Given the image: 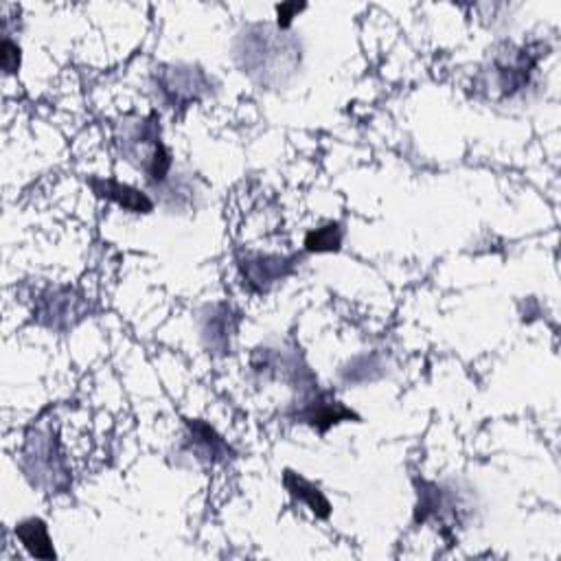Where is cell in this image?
Instances as JSON below:
<instances>
[{"instance_id":"1","label":"cell","mask_w":561,"mask_h":561,"mask_svg":"<svg viewBox=\"0 0 561 561\" xmlns=\"http://www.w3.org/2000/svg\"><path fill=\"white\" fill-rule=\"evenodd\" d=\"M23 467L27 478L45 489H64L69 482L67 461L60 452V441L51 432H36L27 439Z\"/></svg>"},{"instance_id":"2","label":"cell","mask_w":561,"mask_h":561,"mask_svg":"<svg viewBox=\"0 0 561 561\" xmlns=\"http://www.w3.org/2000/svg\"><path fill=\"white\" fill-rule=\"evenodd\" d=\"M301 256H272V254H246L239 259V270L243 286L252 293H270L276 284L284 280L297 270Z\"/></svg>"},{"instance_id":"3","label":"cell","mask_w":561,"mask_h":561,"mask_svg":"<svg viewBox=\"0 0 561 561\" xmlns=\"http://www.w3.org/2000/svg\"><path fill=\"white\" fill-rule=\"evenodd\" d=\"M34 317L40 325L64 332L86 319V303L84 299H75L73 290H53L40 297Z\"/></svg>"},{"instance_id":"4","label":"cell","mask_w":561,"mask_h":561,"mask_svg":"<svg viewBox=\"0 0 561 561\" xmlns=\"http://www.w3.org/2000/svg\"><path fill=\"white\" fill-rule=\"evenodd\" d=\"M295 419L299 423H308L314 430H319L321 434H325L330 428L343 423V421H360V417L347 408L343 402L334 399L330 393L323 391H312L299 406V410L295 413Z\"/></svg>"},{"instance_id":"5","label":"cell","mask_w":561,"mask_h":561,"mask_svg":"<svg viewBox=\"0 0 561 561\" xmlns=\"http://www.w3.org/2000/svg\"><path fill=\"white\" fill-rule=\"evenodd\" d=\"M539 56L533 58L528 49L511 51L509 56H500L491 64L493 86L502 97H513L530 84L533 69L537 67Z\"/></svg>"},{"instance_id":"6","label":"cell","mask_w":561,"mask_h":561,"mask_svg":"<svg viewBox=\"0 0 561 561\" xmlns=\"http://www.w3.org/2000/svg\"><path fill=\"white\" fill-rule=\"evenodd\" d=\"M237 325H239V314L230 306L217 303L206 308V312L200 319V338L208 349V354L213 356L230 354Z\"/></svg>"},{"instance_id":"7","label":"cell","mask_w":561,"mask_h":561,"mask_svg":"<svg viewBox=\"0 0 561 561\" xmlns=\"http://www.w3.org/2000/svg\"><path fill=\"white\" fill-rule=\"evenodd\" d=\"M206 88H208L206 75L193 67H171L158 73V91L169 106L198 102L202 91Z\"/></svg>"},{"instance_id":"8","label":"cell","mask_w":561,"mask_h":561,"mask_svg":"<svg viewBox=\"0 0 561 561\" xmlns=\"http://www.w3.org/2000/svg\"><path fill=\"white\" fill-rule=\"evenodd\" d=\"M88 187L93 189V193L102 200L115 202L117 206H121L128 213H136V215H150L154 211V200L130 184L110 180V178H88Z\"/></svg>"},{"instance_id":"9","label":"cell","mask_w":561,"mask_h":561,"mask_svg":"<svg viewBox=\"0 0 561 561\" xmlns=\"http://www.w3.org/2000/svg\"><path fill=\"white\" fill-rule=\"evenodd\" d=\"M187 426H189V443L195 458L206 463H222L228 458L230 447L208 423L200 419H191L187 421Z\"/></svg>"},{"instance_id":"10","label":"cell","mask_w":561,"mask_h":561,"mask_svg":"<svg viewBox=\"0 0 561 561\" xmlns=\"http://www.w3.org/2000/svg\"><path fill=\"white\" fill-rule=\"evenodd\" d=\"M284 487L290 491V496L299 502H303L317 517L327 520L332 515V502L327 500V496L321 491V487H317L312 480H308L306 476L286 469L284 472Z\"/></svg>"},{"instance_id":"11","label":"cell","mask_w":561,"mask_h":561,"mask_svg":"<svg viewBox=\"0 0 561 561\" xmlns=\"http://www.w3.org/2000/svg\"><path fill=\"white\" fill-rule=\"evenodd\" d=\"M16 537L25 546V550L36 559H56L58 552L53 548V539L49 535V526L43 517H27L16 524Z\"/></svg>"},{"instance_id":"12","label":"cell","mask_w":561,"mask_h":561,"mask_svg":"<svg viewBox=\"0 0 561 561\" xmlns=\"http://www.w3.org/2000/svg\"><path fill=\"white\" fill-rule=\"evenodd\" d=\"M345 239V228L341 222H327L321 228H314L306 235V252H338L343 248Z\"/></svg>"},{"instance_id":"13","label":"cell","mask_w":561,"mask_h":561,"mask_svg":"<svg viewBox=\"0 0 561 561\" xmlns=\"http://www.w3.org/2000/svg\"><path fill=\"white\" fill-rule=\"evenodd\" d=\"M0 62H3L5 75L19 73L21 62H23V53H21V47L14 40H10V38L3 40V53H0Z\"/></svg>"},{"instance_id":"14","label":"cell","mask_w":561,"mask_h":561,"mask_svg":"<svg viewBox=\"0 0 561 561\" xmlns=\"http://www.w3.org/2000/svg\"><path fill=\"white\" fill-rule=\"evenodd\" d=\"M303 10H306V5H299V3H284V5H278V8H276V19H278L276 23H278V29H280V32L290 29L295 16H297L299 12H303Z\"/></svg>"}]
</instances>
